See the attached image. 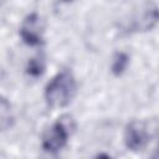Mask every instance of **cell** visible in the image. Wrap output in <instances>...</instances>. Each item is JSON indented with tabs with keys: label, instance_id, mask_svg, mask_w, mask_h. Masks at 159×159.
Listing matches in <instances>:
<instances>
[{
	"label": "cell",
	"instance_id": "cell-1",
	"mask_svg": "<svg viewBox=\"0 0 159 159\" xmlns=\"http://www.w3.org/2000/svg\"><path fill=\"white\" fill-rule=\"evenodd\" d=\"M77 92V81L72 71L62 70L57 72L45 87V101L50 108L67 107Z\"/></svg>",
	"mask_w": 159,
	"mask_h": 159
},
{
	"label": "cell",
	"instance_id": "cell-2",
	"mask_svg": "<svg viewBox=\"0 0 159 159\" xmlns=\"http://www.w3.org/2000/svg\"><path fill=\"white\" fill-rule=\"evenodd\" d=\"M73 122L71 117H61L53 122L42 134L41 147L46 153L57 154L60 153L68 142Z\"/></svg>",
	"mask_w": 159,
	"mask_h": 159
},
{
	"label": "cell",
	"instance_id": "cell-3",
	"mask_svg": "<svg viewBox=\"0 0 159 159\" xmlns=\"http://www.w3.org/2000/svg\"><path fill=\"white\" fill-rule=\"evenodd\" d=\"M152 138L150 129L148 130V125L142 120H132L127 124L123 134V142L128 150L132 152H142L147 148Z\"/></svg>",
	"mask_w": 159,
	"mask_h": 159
},
{
	"label": "cell",
	"instance_id": "cell-4",
	"mask_svg": "<svg viewBox=\"0 0 159 159\" xmlns=\"http://www.w3.org/2000/svg\"><path fill=\"white\" fill-rule=\"evenodd\" d=\"M19 35L27 46H39L43 41V21L37 12L29 14L21 22Z\"/></svg>",
	"mask_w": 159,
	"mask_h": 159
},
{
	"label": "cell",
	"instance_id": "cell-5",
	"mask_svg": "<svg viewBox=\"0 0 159 159\" xmlns=\"http://www.w3.org/2000/svg\"><path fill=\"white\" fill-rule=\"evenodd\" d=\"M129 65V55L125 52H116L112 60V65H111V71L114 76L119 77L122 76Z\"/></svg>",
	"mask_w": 159,
	"mask_h": 159
},
{
	"label": "cell",
	"instance_id": "cell-6",
	"mask_svg": "<svg viewBox=\"0 0 159 159\" xmlns=\"http://www.w3.org/2000/svg\"><path fill=\"white\" fill-rule=\"evenodd\" d=\"M43 71H45L43 56H36L27 62V67H26L27 75H30L32 77H39L43 73Z\"/></svg>",
	"mask_w": 159,
	"mask_h": 159
},
{
	"label": "cell",
	"instance_id": "cell-7",
	"mask_svg": "<svg viewBox=\"0 0 159 159\" xmlns=\"http://www.w3.org/2000/svg\"><path fill=\"white\" fill-rule=\"evenodd\" d=\"M11 120V111H10V103L0 97V129H5L10 125Z\"/></svg>",
	"mask_w": 159,
	"mask_h": 159
}]
</instances>
